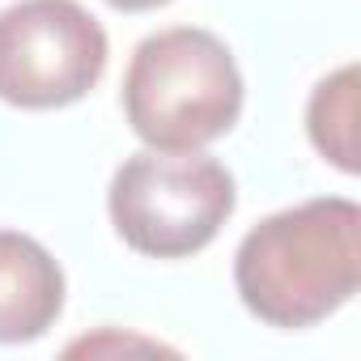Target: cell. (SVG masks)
<instances>
[{"label":"cell","instance_id":"obj_1","mask_svg":"<svg viewBox=\"0 0 361 361\" xmlns=\"http://www.w3.org/2000/svg\"><path fill=\"white\" fill-rule=\"evenodd\" d=\"M361 285V209L314 196L264 217L234 251L243 306L281 331H302L353 302Z\"/></svg>","mask_w":361,"mask_h":361},{"label":"cell","instance_id":"obj_2","mask_svg":"<svg viewBox=\"0 0 361 361\" xmlns=\"http://www.w3.org/2000/svg\"><path fill=\"white\" fill-rule=\"evenodd\" d=\"M243 73L234 51L200 26L149 35L123 73L128 128L161 153H188L221 140L243 115Z\"/></svg>","mask_w":361,"mask_h":361},{"label":"cell","instance_id":"obj_3","mask_svg":"<svg viewBox=\"0 0 361 361\" xmlns=\"http://www.w3.org/2000/svg\"><path fill=\"white\" fill-rule=\"evenodd\" d=\"M234 174L200 149H140L123 157L106 192L115 234L149 259H188L204 251L234 217Z\"/></svg>","mask_w":361,"mask_h":361},{"label":"cell","instance_id":"obj_4","mask_svg":"<svg viewBox=\"0 0 361 361\" xmlns=\"http://www.w3.org/2000/svg\"><path fill=\"white\" fill-rule=\"evenodd\" d=\"M106 30L77 0H18L0 13V102L60 111L106 73Z\"/></svg>","mask_w":361,"mask_h":361},{"label":"cell","instance_id":"obj_5","mask_svg":"<svg viewBox=\"0 0 361 361\" xmlns=\"http://www.w3.org/2000/svg\"><path fill=\"white\" fill-rule=\"evenodd\" d=\"M64 314V268L18 230H0V344H30Z\"/></svg>","mask_w":361,"mask_h":361},{"label":"cell","instance_id":"obj_6","mask_svg":"<svg viewBox=\"0 0 361 361\" xmlns=\"http://www.w3.org/2000/svg\"><path fill=\"white\" fill-rule=\"evenodd\" d=\"M310 145L344 174H357V64L327 73L306 102Z\"/></svg>","mask_w":361,"mask_h":361},{"label":"cell","instance_id":"obj_7","mask_svg":"<svg viewBox=\"0 0 361 361\" xmlns=\"http://www.w3.org/2000/svg\"><path fill=\"white\" fill-rule=\"evenodd\" d=\"M111 9H119V13H149V9H161V5H170V0H106Z\"/></svg>","mask_w":361,"mask_h":361}]
</instances>
